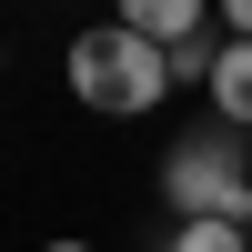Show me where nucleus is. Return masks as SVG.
Wrapping results in <instances>:
<instances>
[{
    "mask_svg": "<svg viewBox=\"0 0 252 252\" xmlns=\"http://www.w3.org/2000/svg\"><path fill=\"white\" fill-rule=\"evenodd\" d=\"M61 71H71V91L91 101V111H111V121H141V111H161V101H172V71H161V51H152V40H131L121 20L81 31L71 51H61Z\"/></svg>",
    "mask_w": 252,
    "mask_h": 252,
    "instance_id": "nucleus-1",
    "label": "nucleus"
},
{
    "mask_svg": "<svg viewBox=\"0 0 252 252\" xmlns=\"http://www.w3.org/2000/svg\"><path fill=\"white\" fill-rule=\"evenodd\" d=\"M161 202H172V222H242L252 232V161L232 152L222 121L161 152Z\"/></svg>",
    "mask_w": 252,
    "mask_h": 252,
    "instance_id": "nucleus-2",
    "label": "nucleus"
},
{
    "mask_svg": "<svg viewBox=\"0 0 252 252\" xmlns=\"http://www.w3.org/2000/svg\"><path fill=\"white\" fill-rule=\"evenodd\" d=\"M121 31L152 40V51H182V40H202V0H131V10H121Z\"/></svg>",
    "mask_w": 252,
    "mask_h": 252,
    "instance_id": "nucleus-3",
    "label": "nucleus"
},
{
    "mask_svg": "<svg viewBox=\"0 0 252 252\" xmlns=\"http://www.w3.org/2000/svg\"><path fill=\"white\" fill-rule=\"evenodd\" d=\"M212 111H222V131H252V40H222V61H212Z\"/></svg>",
    "mask_w": 252,
    "mask_h": 252,
    "instance_id": "nucleus-4",
    "label": "nucleus"
},
{
    "mask_svg": "<svg viewBox=\"0 0 252 252\" xmlns=\"http://www.w3.org/2000/svg\"><path fill=\"white\" fill-rule=\"evenodd\" d=\"M161 252H252V232H242V222H172Z\"/></svg>",
    "mask_w": 252,
    "mask_h": 252,
    "instance_id": "nucleus-5",
    "label": "nucleus"
},
{
    "mask_svg": "<svg viewBox=\"0 0 252 252\" xmlns=\"http://www.w3.org/2000/svg\"><path fill=\"white\" fill-rule=\"evenodd\" d=\"M40 252H91V242H40Z\"/></svg>",
    "mask_w": 252,
    "mask_h": 252,
    "instance_id": "nucleus-6",
    "label": "nucleus"
}]
</instances>
